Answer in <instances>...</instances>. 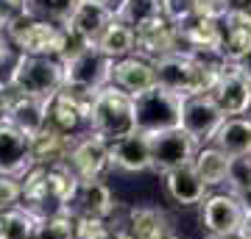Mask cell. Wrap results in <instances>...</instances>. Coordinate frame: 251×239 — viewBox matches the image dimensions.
Masks as SVG:
<instances>
[{
  "instance_id": "6da1fadb",
  "label": "cell",
  "mask_w": 251,
  "mask_h": 239,
  "mask_svg": "<svg viewBox=\"0 0 251 239\" xmlns=\"http://www.w3.org/2000/svg\"><path fill=\"white\" fill-rule=\"evenodd\" d=\"M224 59L218 56H196V53H173L168 59L156 62V81L162 89H168L179 98H198V95H209L215 87Z\"/></svg>"
},
{
  "instance_id": "7a4b0ae2",
  "label": "cell",
  "mask_w": 251,
  "mask_h": 239,
  "mask_svg": "<svg viewBox=\"0 0 251 239\" xmlns=\"http://www.w3.org/2000/svg\"><path fill=\"white\" fill-rule=\"evenodd\" d=\"M9 87L20 95L50 100L64 89V62L53 56H23L9 72Z\"/></svg>"
},
{
  "instance_id": "3957f363",
  "label": "cell",
  "mask_w": 251,
  "mask_h": 239,
  "mask_svg": "<svg viewBox=\"0 0 251 239\" xmlns=\"http://www.w3.org/2000/svg\"><path fill=\"white\" fill-rule=\"evenodd\" d=\"M90 131L106 136L109 142L123 139L128 133L137 131V111H134V98L126 95L123 89L109 84L92 98L90 109Z\"/></svg>"
},
{
  "instance_id": "277c9868",
  "label": "cell",
  "mask_w": 251,
  "mask_h": 239,
  "mask_svg": "<svg viewBox=\"0 0 251 239\" xmlns=\"http://www.w3.org/2000/svg\"><path fill=\"white\" fill-rule=\"evenodd\" d=\"M115 59H109L98 44L64 59V92L75 98H95L112 84Z\"/></svg>"
},
{
  "instance_id": "5b68a950",
  "label": "cell",
  "mask_w": 251,
  "mask_h": 239,
  "mask_svg": "<svg viewBox=\"0 0 251 239\" xmlns=\"http://www.w3.org/2000/svg\"><path fill=\"white\" fill-rule=\"evenodd\" d=\"M137 111V131L145 136H156L165 131L181 128V111H184V98L173 95L168 89L153 87L140 98H134Z\"/></svg>"
},
{
  "instance_id": "8992f818",
  "label": "cell",
  "mask_w": 251,
  "mask_h": 239,
  "mask_svg": "<svg viewBox=\"0 0 251 239\" xmlns=\"http://www.w3.org/2000/svg\"><path fill=\"white\" fill-rule=\"evenodd\" d=\"M6 34L14 42L17 53H23V56H53V59H62L64 42H67L64 25L34 17V14L14 22L11 28H6Z\"/></svg>"
},
{
  "instance_id": "52a82bcc",
  "label": "cell",
  "mask_w": 251,
  "mask_h": 239,
  "mask_svg": "<svg viewBox=\"0 0 251 239\" xmlns=\"http://www.w3.org/2000/svg\"><path fill=\"white\" fill-rule=\"evenodd\" d=\"M246 203L243 197L232 195L229 189L226 192H209L201 209H198V220H201V228L206 234H215V237H237L243 231V222H246Z\"/></svg>"
},
{
  "instance_id": "ba28073f",
  "label": "cell",
  "mask_w": 251,
  "mask_h": 239,
  "mask_svg": "<svg viewBox=\"0 0 251 239\" xmlns=\"http://www.w3.org/2000/svg\"><path fill=\"white\" fill-rule=\"evenodd\" d=\"M67 164L81 181H103L112 170V142L95 131H87L75 139Z\"/></svg>"
},
{
  "instance_id": "9c48e42d",
  "label": "cell",
  "mask_w": 251,
  "mask_h": 239,
  "mask_svg": "<svg viewBox=\"0 0 251 239\" xmlns=\"http://www.w3.org/2000/svg\"><path fill=\"white\" fill-rule=\"evenodd\" d=\"M198 145L187 131H165V133H156L151 136V159H153V175H165L171 170H179L184 164H193L196 161V153H198Z\"/></svg>"
},
{
  "instance_id": "30bf717a",
  "label": "cell",
  "mask_w": 251,
  "mask_h": 239,
  "mask_svg": "<svg viewBox=\"0 0 251 239\" xmlns=\"http://www.w3.org/2000/svg\"><path fill=\"white\" fill-rule=\"evenodd\" d=\"M209 98L215 100V106L224 111V117L251 114V81L243 75L237 64L226 62L221 67V75H218Z\"/></svg>"
},
{
  "instance_id": "8fae6325",
  "label": "cell",
  "mask_w": 251,
  "mask_h": 239,
  "mask_svg": "<svg viewBox=\"0 0 251 239\" xmlns=\"http://www.w3.org/2000/svg\"><path fill=\"white\" fill-rule=\"evenodd\" d=\"M137 34V56H143L148 62H162L173 53H181V39H179V28L173 25L171 20H165V14L153 17L151 22L134 28Z\"/></svg>"
},
{
  "instance_id": "7c38bea8",
  "label": "cell",
  "mask_w": 251,
  "mask_h": 239,
  "mask_svg": "<svg viewBox=\"0 0 251 239\" xmlns=\"http://www.w3.org/2000/svg\"><path fill=\"white\" fill-rule=\"evenodd\" d=\"M92 98H75L70 92H59L48 100V125L67 136H84L90 131Z\"/></svg>"
},
{
  "instance_id": "4fadbf2b",
  "label": "cell",
  "mask_w": 251,
  "mask_h": 239,
  "mask_svg": "<svg viewBox=\"0 0 251 239\" xmlns=\"http://www.w3.org/2000/svg\"><path fill=\"white\" fill-rule=\"evenodd\" d=\"M224 111L215 106V100L209 95H198V98L184 100V111H181V131H187L198 145H212L215 133L224 125Z\"/></svg>"
},
{
  "instance_id": "5bb4252c",
  "label": "cell",
  "mask_w": 251,
  "mask_h": 239,
  "mask_svg": "<svg viewBox=\"0 0 251 239\" xmlns=\"http://www.w3.org/2000/svg\"><path fill=\"white\" fill-rule=\"evenodd\" d=\"M31 167V136L11 125L6 117H0V173L23 178Z\"/></svg>"
},
{
  "instance_id": "9a60e30c",
  "label": "cell",
  "mask_w": 251,
  "mask_h": 239,
  "mask_svg": "<svg viewBox=\"0 0 251 239\" xmlns=\"http://www.w3.org/2000/svg\"><path fill=\"white\" fill-rule=\"evenodd\" d=\"M162 186H165V195L171 197L179 209H201L206 197H209V186L201 181V175L196 173L193 164H184L179 170H171L162 175Z\"/></svg>"
},
{
  "instance_id": "2e32d148",
  "label": "cell",
  "mask_w": 251,
  "mask_h": 239,
  "mask_svg": "<svg viewBox=\"0 0 251 239\" xmlns=\"http://www.w3.org/2000/svg\"><path fill=\"white\" fill-rule=\"evenodd\" d=\"M179 28V39H181V50L196 56H218L221 59V42H224V25L221 20H209V17H190L187 22H181Z\"/></svg>"
},
{
  "instance_id": "e0dca14e",
  "label": "cell",
  "mask_w": 251,
  "mask_h": 239,
  "mask_svg": "<svg viewBox=\"0 0 251 239\" xmlns=\"http://www.w3.org/2000/svg\"><path fill=\"white\" fill-rule=\"evenodd\" d=\"M112 170L117 173H128V175H140V173H151L153 159H151V136L134 131L123 136V139L112 142Z\"/></svg>"
},
{
  "instance_id": "ac0fdd59",
  "label": "cell",
  "mask_w": 251,
  "mask_h": 239,
  "mask_svg": "<svg viewBox=\"0 0 251 239\" xmlns=\"http://www.w3.org/2000/svg\"><path fill=\"white\" fill-rule=\"evenodd\" d=\"M112 84L117 89H123L126 95L131 98H140L145 92H151L153 87H159L156 81V64L143 59V56H126L120 62H115V70H112Z\"/></svg>"
},
{
  "instance_id": "d6986e66",
  "label": "cell",
  "mask_w": 251,
  "mask_h": 239,
  "mask_svg": "<svg viewBox=\"0 0 251 239\" xmlns=\"http://www.w3.org/2000/svg\"><path fill=\"white\" fill-rule=\"evenodd\" d=\"M75 139H78V136H67V133L45 125L36 136H31V161H34V167H48L50 170V167L67 164Z\"/></svg>"
},
{
  "instance_id": "ffe728a7",
  "label": "cell",
  "mask_w": 251,
  "mask_h": 239,
  "mask_svg": "<svg viewBox=\"0 0 251 239\" xmlns=\"http://www.w3.org/2000/svg\"><path fill=\"white\" fill-rule=\"evenodd\" d=\"M115 11L106 9V6H98V3H84L81 0L78 9L73 11L70 22H67V31H70L75 39H81V42L87 44H98V39L103 36V31H106L112 22H115Z\"/></svg>"
},
{
  "instance_id": "44dd1931",
  "label": "cell",
  "mask_w": 251,
  "mask_h": 239,
  "mask_svg": "<svg viewBox=\"0 0 251 239\" xmlns=\"http://www.w3.org/2000/svg\"><path fill=\"white\" fill-rule=\"evenodd\" d=\"M224 25V42H221V59L237 64L251 50V11L232 9L221 20Z\"/></svg>"
},
{
  "instance_id": "7402d4cb",
  "label": "cell",
  "mask_w": 251,
  "mask_h": 239,
  "mask_svg": "<svg viewBox=\"0 0 251 239\" xmlns=\"http://www.w3.org/2000/svg\"><path fill=\"white\" fill-rule=\"evenodd\" d=\"M123 228L128 231L131 239H165L171 234V220L168 214L162 212L159 206H148V203H134L126 212Z\"/></svg>"
},
{
  "instance_id": "603a6c76",
  "label": "cell",
  "mask_w": 251,
  "mask_h": 239,
  "mask_svg": "<svg viewBox=\"0 0 251 239\" xmlns=\"http://www.w3.org/2000/svg\"><path fill=\"white\" fill-rule=\"evenodd\" d=\"M6 120L11 125H17L23 133L28 136H36L48 125V100H36V98H28V95H20L11 89V98H9V106H6Z\"/></svg>"
},
{
  "instance_id": "cb8c5ba5",
  "label": "cell",
  "mask_w": 251,
  "mask_h": 239,
  "mask_svg": "<svg viewBox=\"0 0 251 239\" xmlns=\"http://www.w3.org/2000/svg\"><path fill=\"white\" fill-rule=\"evenodd\" d=\"M115 212H117V197L106 181H81V189L75 195V203H73V214L112 220Z\"/></svg>"
},
{
  "instance_id": "d4e9b609",
  "label": "cell",
  "mask_w": 251,
  "mask_h": 239,
  "mask_svg": "<svg viewBox=\"0 0 251 239\" xmlns=\"http://www.w3.org/2000/svg\"><path fill=\"white\" fill-rule=\"evenodd\" d=\"M215 148L226 153V156H251V114L243 117H226L221 131L212 139Z\"/></svg>"
},
{
  "instance_id": "484cf974",
  "label": "cell",
  "mask_w": 251,
  "mask_h": 239,
  "mask_svg": "<svg viewBox=\"0 0 251 239\" xmlns=\"http://www.w3.org/2000/svg\"><path fill=\"white\" fill-rule=\"evenodd\" d=\"M229 164H232V156H226L221 148L215 145H201L196 153V161H193V167L196 173L201 175L209 189H221L226 186V178H229Z\"/></svg>"
},
{
  "instance_id": "4316f807",
  "label": "cell",
  "mask_w": 251,
  "mask_h": 239,
  "mask_svg": "<svg viewBox=\"0 0 251 239\" xmlns=\"http://www.w3.org/2000/svg\"><path fill=\"white\" fill-rule=\"evenodd\" d=\"M98 47L109 56V59H115V62H120L126 56H134V50H137L134 28L120 22V20H115V22L103 31V36L98 39Z\"/></svg>"
},
{
  "instance_id": "83f0119b",
  "label": "cell",
  "mask_w": 251,
  "mask_h": 239,
  "mask_svg": "<svg viewBox=\"0 0 251 239\" xmlns=\"http://www.w3.org/2000/svg\"><path fill=\"white\" fill-rule=\"evenodd\" d=\"M39 214H34L25 206L9 209L3 212V222H0V239H34L36 225H39Z\"/></svg>"
},
{
  "instance_id": "f1b7e54d",
  "label": "cell",
  "mask_w": 251,
  "mask_h": 239,
  "mask_svg": "<svg viewBox=\"0 0 251 239\" xmlns=\"http://www.w3.org/2000/svg\"><path fill=\"white\" fill-rule=\"evenodd\" d=\"M117 222L87 217V214H73V239H117Z\"/></svg>"
},
{
  "instance_id": "f546056e",
  "label": "cell",
  "mask_w": 251,
  "mask_h": 239,
  "mask_svg": "<svg viewBox=\"0 0 251 239\" xmlns=\"http://www.w3.org/2000/svg\"><path fill=\"white\" fill-rule=\"evenodd\" d=\"M81 0H31V14L59 25H67L73 17V11L78 9Z\"/></svg>"
},
{
  "instance_id": "4dcf8cb0",
  "label": "cell",
  "mask_w": 251,
  "mask_h": 239,
  "mask_svg": "<svg viewBox=\"0 0 251 239\" xmlns=\"http://www.w3.org/2000/svg\"><path fill=\"white\" fill-rule=\"evenodd\" d=\"M226 189L237 197L251 195V156H234L229 164V178H226Z\"/></svg>"
},
{
  "instance_id": "1f68e13d",
  "label": "cell",
  "mask_w": 251,
  "mask_h": 239,
  "mask_svg": "<svg viewBox=\"0 0 251 239\" xmlns=\"http://www.w3.org/2000/svg\"><path fill=\"white\" fill-rule=\"evenodd\" d=\"M34 239H73V214H50L36 225Z\"/></svg>"
},
{
  "instance_id": "d6a6232c",
  "label": "cell",
  "mask_w": 251,
  "mask_h": 239,
  "mask_svg": "<svg viewBox=\"0 0 251 239\" xmlns=\"http://www.w3.org/2000/svg\"><path fill=\"white\" fill-rule=\"evenodd\" d=\"M17 206H23V181L0 173V212H9Z\"/></svg>"
},
{
  "instance_id": "836d02e7",
  "label": "cell",
  "mask_w": 251,
  "mask_h": 239,
  "mask_svg": "<svg viewBox=\"0 0 251 239\" xmlns=\"http://www.w3.org/2000/svg\"><path fill=\"white\" fill-rule=\"evenodd\" d=\"M31 17V0H0V31Z\"/></svg>"
},
{
  "instance_id": "e575fe53",
  "label": "cell",
  "mask_w": 251,
  "mask_h": 239,
  "mask_svg": "<svg viewBox=\"0 0 251 239\" xmlns=\"http://www.w3.org/2000/svg\"><path fill=\"white\" fill-rule=\"evenodd\" d=\"M162 14L173 25H181L190 17H196V6H193V0H162Z\"/></svg>"
},
{
  "instance_id": "d590c367",
  "label": "cell",
  "mask_w": 251,
  "mask_h": 239,
  "mask_svg": "<svg viewBox=\"0 0 251 239\" xmlns=\"http://www.w3.org/2000/svg\"><path fill=\"white\" fill-rule=\"evenodd\" d=\"M198 17H209V20H224L232 11L229 0H193Z\"/></svg>"
},
{
  "instance_id": "8d00e7d4",
  "label": "cell",
  "mask_w": 251,
  "mask_h": 239,
  "mask_svg": "<svg viewBox=\"0 0 251 239\" xmlns=\"http://www.w3.org/2000/svg\"><path fill=\"white\" fill-rule=\"evenodd\" d=\"M17 59H20V53L14 47V42L9 39L6 31H0V78H9V72L17 64Z\"/></svg>"
},
{
  "instance_id": "74e56055",
  "label": "cell",
  "mask_w": 251,
  "mask_h": 239,
  "mask_svg": "<svg viewBox=\"0 0 251 239\" xmlns=\"http://www.w3.org/2000/svg\"><path fill=\"white\" fill-rule=\"evenodd\" d=\"M9 98H11V87H9V81H6V78H0V117L6 114Z\"/></svg>"
},
{
  "instance_id": "f35d334b",
  "label": "cell",
  "mask_w": 251,
  "mask_h": 239,
  "mask_svg": "<svg viewBox=\"0 0 251 239\" xmlns=\"http://www.w3.org/2000/svg\"><path fill=\"white\" fill-rule=\"evenodd\" d=\"M237 67H240V70H243V75H246V78L251 81V50H249L246 56H243L240 62H237Z\"/></svg>"
},
{
  "instance_id": "ab89813d",
  "label": "cell",
  "mask_w": 251,
  "mask_h": 239,
  "mask_svg": "<svg viewBox=\"0 0 251 239\" xmlns=\"http://www.w3.org/2000/svg\"><path fill=\"white\" fill-rule=\"evenodd\" d=\"M240 237H243V239H251V209H249V214H246V222H243Z\"/></svg>"
},
{
  "instance_id": "60d3db41",
  "label": "cell",
  "mask_w": 251,
  "mask_h": 239,
  "mask_svg": "<svg viewBox=\"0 0 251 239\" xmlns=\"http://www.w3.org/2000/svg\"><path fill=\"white\" fill-rule=\"evenodd\" d=\"M84 3H98V6H106V9H112V11L120 6V0H84Z\"/></svg>"
},
{
  "instance_id": "b9f144b4",
  "label": "cell",
  "mask_w": 251,
  "mask_h": 239,
  "mask_svg": "<svg viewBox=\"0 0 251 239\" xmlns=\"http://www.w3.org/2000/svg\"><path fill=\"white\" fill-rule=\"evenodd\" d=\"M204 239H243L240 234H237V237H215V234H204Z\"/></svg>"
},
{
  "instance_id": "7bdbcfd3",
  "label": "cell",
  "mask_w": 251,
  "mask_h": 239,
  "mask_svg": "<svg viewBox=\"0 0 251 239\" xmlns=\"http://www.w3.org/2000/svg\"><path fill=\"white\" fill-rule=\"evenodd\" d=\"M165 239H184V237H181V234H176V231H171V234H168Z\"/></svg>"
},
{
  "instance_id": "ee69618b",
  "label": "cell",
  "mask_w": 251,
  "mask_h": 239,
  "mask_svg": "<svg viewBox=\"0 0 251 239\" xmlns=\"http://www.w3.org/2000/svg\"><path fill=\"white\" fill-rule=\"evenodd\" d=\"M0 222H3V212H0Z\"/></svg>"
}]
</instances>
